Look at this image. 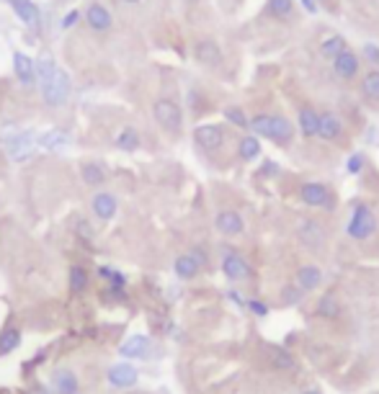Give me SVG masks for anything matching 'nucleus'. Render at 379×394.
I'll return each instance as SVG.
<instances>
[{
	"mask_svg": "<svg viewBox=\"0 0 379 394\" xmlns=\"http://www.w3.org/2000/svg\"><path fill=\"white\" fill-rule=\"evenodd\" d=\"M266 361H268V369L276 374H289L297 369V361L291 356L289 350L284 348V345H268L266 348Z\"/></svg>",
	"mask_w": 379,
	"mask_h": 394,
	"instance_id": "obj_17",
	"label": "nucleus"
},
{
	"mask_svg": "<svg viewBox=\"0 0 379 394\" xmlns=\"http://www.w3.org/2000/svg\"><path fill=\"white\" fill-rule=\"evenodd\" d=\"M215 227L222 238H238V235L246 232V219L238 211H232V209H222L215 216Z\"/></svg>",
	"mask_w": 379,
	"mask_h": 394,
	"instance_id": "obj_12",
	"label": "nucleus"
},
{
	"mask_svg": "<svg viewBox=\"0 0 379 394\" xmlns=\"http://www.w3.org/2000/svg\"><path fill=\"white\" fill-rule=\"evenodd\" d=\"M341 302L333 297V294H325V297L320 299L318 307H315V314L318 317H323V320H338L341 317Z\"/></svg>",
	"mask_w": 379,
	"mask_h": 394,
	"instance_id": "obj_29",
	"label": "nucleus"
},
{
	"mask_svg": "<svg viewBox=\"0 0 379 394\" xmlns=\"http://www.w3.org/2000/svg\"><path fill=\"white\" fill-rule=\"evenodd\" d=\"M238 157L243 163H253L260 157V137L255 134H243L238 142Z\"/></svg>",
	"mask_w": 379,
	"mask_h": 394,
	"instance_id": "obj_28",
	"label": "nucleus"
},
{
	"mask_svg": "<svg viewBox=\"0 0 379 394\" xmlns=\"http://www.w3.org/2000/svg\"><path fill=\"white\" fill-rule=\"evenodd\" d=\"M119 353L126 361H140V358H150V340L145 335H132L121 343Z\"/></svg>",
	"mask_w": 379,
	"mask_h": 394,
	"instance_id": "obj_22",
	"label": "nucleus"
},
{
	"mask_svg": "<svg viewBox=\"0 0 379 394\" xmlns=\"http://www.w3.org/2000/svg\"><path fill=\"white\" fill-rule=\"evenodd\" d=\"M315 3H323V6H327V3H330V0H315ZM330 8V6H327Z\"/></svg>",
	"mask_w": 379,
	"mask_h": 394,
	"instance_id": "obj_45",
	"label": "nucleus"
},
{
	"mask_svg": "<svg viewBox=\"0 0 379 394\" xmlns=\"http://www.w3.org/2000/svg\"><path fill=\"white\" fill-rule=\"evenodd\" d=\"M359 57H361V62L369 65V70H379V47L377 44H364Z\"/></svg>",
	"mask_w": 379,
	"mask_h": 394,
	"instance_id": "obj_35",
	"label": "nucleus"
},
{
	"mask_svg": "<svg viewBox=\"0 0 379 394\" xmlns=\"http://www.w3.org/2000/svg\"><path fill=\"white\" fill-rule=\"evenodd\" d=\"M193 142L207 152H217L224 144V127L222 124H201L193 129Z\"/></svg>",
	"mask_w": 379,
	"mask_h": 394,
	"instance_id": "obj_7",
	"label": "nucleus"
},
{
	"mask_svg": "<svg viewBox=\"0 0 379 394\" xmlns=\"http://www.w3.org/2000/svg\"><path fill=\"white\" fill-rule=\"evenodd\" d=\"M119 3H124V6H137V3H142V0H119Z\"/></svg>",
	"mask_w": 379,
	"mask_h": 394,
	"instance_id": "obj_43",
	"label": "nucleus"
},
{
	"mask_svg": "<svg viewBox=\"0 0 379 394\" xmlns=\"http://www.w3.org/2000/svg\"><path fill=\"white\" fill-rule=\"evenodd\" d=\"M266 13L276 21H289L294 16V0H268Z\"/></svg>",
	"mask_w": 379,
	"mask_h": 394,
	"instance_id": "obj_30",
	"label": "nucleus"
},
{
	"mask_svg": "<svg viewBox=\"0 0 379 394\" xmlns=\"http://www.w3.org/2000/svg\"><path fill=\"white\" fill-rule=\"evenodd\" d=\"M346 49H349V42H346L343 37H327L325 42L320 44V54L330 62H333L341 52H346Z\"/></svg>",
	"mask_w": 379,
	"mask_h": 394,
	"instance_id": "obj_31",
	"label": "nucleus"
},
{
	"mask_svg": "<svg viewBox=\"0 0 379 394\" xmlns=\"http://www.w3.org/2000/svg\"><path fill=\"white\" fill-rule=\"evenodd\" d=\"M307 297V291L305 289H299L297 283H287L282 289V302L287 307H294V304H302Z\"/></svg>",
	"mask_w": 379,
	"mask_h": 394,
	"instance_id": "obj_34",
	"label": "nucleus"
},
{
	"mask_svg": "<svg viewBox=\"0 0 379 394\" xmlns=\"http://www.w3.org/2000/svg\"><path fill=\"white\" fill-rule=\"evenodd\" d=\"M106 379L116 389H132V387H137V381H140V369L134 364H129V361H126V364H114V366H109Z\"/></svg>",
	"mask_w": 379,
	"mask_h": 394,
	"instance_id": "obj_8",
	"label": "nucleus"
},
{
	"mask_svg": "<svg viewBox=\"0 0 379 394\" xmlns=\"http://www.w3.org/2000/svg\"><path fill=\"white\" fill-rule=\"evenodd\" d=\"M37 78L47 106L60 109L62 104H67V98H70V78L52 60L37 62Z\"/></svg>",
	"mask_w": 379,
	"mask_h": 394,
	"instance_id": "obj_1",
	"label": "nucleus"
},
{
	"mask_svg": "<svg viewBox=\"0 0 379 394\" xmlns=\"http://www.w3.org/2000/svg\"><path fill=\"white\" fill-rule=\"evenodd\" d=\"M49 387H52L54 394H80V379H78V374L73 369L62 366V369H57L52 374V384Z\"/></svg>",
	"mask_w": 379,
	"mask_h": 394,
	"instance_id": "obj_18",
	"label": "nucleus"
},
{
	"mask_svg": "<svg viewBox=\"0 0 379 394\" xmlns=\"http://www.w3.org/2000/svg\"><path fill=\"white\" fill-rule=\"evenodd\" d=\"M191 255L199 261L201 268H209V258H207V250H204V247H191Z\"/></svg>",
	"mask_w": 379,
	"mask_h": 394,
	"instance_id": "obj_39",
	"label": "nucleus"
},
{
	"mask_svg": "<svg viewBox=\"0 0 379 394\" xmlns=\"http://www.w3.org/2000/svg\"><path fill=\"white\" fill-rule=\"evenodd\" d=\"M364 165H366V157L361 155V152L349 157V173H351V176H356V173L364 171Z\"/></svg>",
	"mask_w": 379,
	"mask_h": 394,
	"instance_id": "obj_37",
	"label": "nucleus"
},
{
	"mask_svg": "<svg viewBox=\"0 0 379 394\" xmlns=\"http://www.w3.org/2000/svg\"><path fill=\"white\" fill-rule=\"evenodd\" d=\"M88 283H90L88 268H83L80 263H73L70 271H67V289H70V294H73V297L85 294V291H88Z\"/></svg>",
	"mask_w": 379,
	"mask_h": 394,
	"instance_id": "obj_24",
	"label": "nucleus"
},
{
	"mask_svg": "<svg viewBox=\"0 0 379 394\" xmlns=\"http://www.w3.org/2000/svg\"><path fill=\"white\" fill-rule=\"evenodd\" d=\"M248 309H251L255 317H268V312H271L266 302H260V299H251V302H248Z\"/></svg>",
	"mask_w": 379,
	"mask_h": 394,
	"instance_id": "obj_36",
	"label": "nucleus"
},
{
	"mask_svg": "<svg viewBox=\"0 0 379 394\" xmlns=\"http://www.w3.org/2000/svg\"><path fill=\"white\" fill-rule=\"evenodd\" d=\"M90 211H93L96 219H101V222H112L114 216H116V211H119V199L114 194H109V191H98V194L90 199Z\"/></svg>",
	"mask_w": 379,
	"mask_h": 394,
	"instance_id": "obj_14",
	"label": "nucleus"
},
{
	"mask_svg": "<svg viewBox=\"0 0 379 394\" xmlns=\"http://www.w3.org/2000/svg\"><path fill=\"white\" fill-rule=\"evenodd\" d=\"M346 232H349V238L356 240V242H364V240H369L374 232H377V216H374L369 204H364V201H354Z\"/></svg>",
	"mask_w": 379,
	"mask_h": 394,
	"instance_id": "obj_3",
	"label": "nucleus"
},
{
	"mask_svg": "<svg viewBox=\"0 0 379 394\" xmlns=\"http://www.w3.org/2000/svg\"><path fill=\"white\" fill-rule=\"evenodd\" d=\"M186 3H196V0H186Z\"/></svg>",
	"mask_w": 379,
	"mask_h": 394,
	"instance_id": "obj_46",
	"label": "nucleus"
},
{
	"mask_svg": "<svg viewBox=\"0 0 379 394\" xmlns=\"http://www.w3.org/2000/svg\"><path fill=\"white\" fill-rule=\"evenodd\" d=\"M297 127H299V132H302V137H307V140L318 137V132H320V111L315 109V106H302V109H299Z\"/></svg>",
	"mask_w": 379,
	"mask_h": 394,
	"instance_id": "obj_23",
	"label": "nucleus"
},
{
	"mask_svg": "<svg viewBox=\"0 0 379 394\" xmlns=\"http://www.w3.org/2000/svg\"><path fill=\"white\" fill-rule=\"evenodd\" d=\"M78 232H80V238H93V227H90L88 222H85V219H80V222H78Z\"/></svg>",
	"mask_w": 379,
	"mask_h": 394,
	"instance_id": "obj_40",
	"label": "nucleus"
},
{
	"mask_svg": "<svg viewBox=\"0 0 379 394\" xmlns=\"http://www.w3.org/2000/svg\"><path fill=\"white\" fill-rule=\"evenodd\" d=\"M83 18L88 23V29L96 31V34H106V31H112V26H114V18H112V13H109V8L96 3V0L85 6Z\"/></svg>",
	"mask_w": 379,
	"mask_h": 394,
	"instance_id": "obj_10",
	"label": "nucleus"
},
{
	"mask_svg": "<svg viewBox=\"0 0 379 394\" xmlns=\"http://www.w3.org/2000/svg\"><path fill=\"white\" fill-rule=\"evenodd\" d=\"M297 238L302 245L313 247V250H318V247L325 245V230H323V224L315 222V219H302L297 227Z\"/></svg>",
	"mask_w": 379,
	"mask_h": 394,
	"instance_id": "obj_16",
	"label": "nucleus"
},
{
	"mask_svg": "<svg viewBox=\"0 0 379 394\" xmlns=\"http://www.w3.org/2000/svg\"><path fill=\"white\" fill-rule=\"evenodd\" d=\"M152 116H155L157 127L171 137H179L184 132V111L173 98H157L152 106Z\"/></svg>",
	"mask_w": 379,
	"mask_h": 394,
	"instance_id": "obj_4",
	"label": "nucleus"
},
{
	"mask_svg": "<svg viewBox=\"0 0 379 394\" xmlns=\"http://www.w3.org/2000/svg\"><path fill=\"white\" fill-rule=\"evenodd\" d=\"M193 60L199 62L204 67H222L224 62V54H222V47L217 44L215 39H199L196 44H193Z\"/></svg>",
	"mask_w": 379,
	"mask_h": 394,
	"instance_id": "obj_9",
	"label": "nucleus"
},
{
	"mask_svg": "<svg viewBox=\"0 0 379 394\" xmlns=\"http://www.w3.org/2000/svg\"><path fill=\"white\" fill-rule=\"evenodd\" d=\"M80 176H83V183L90 188H98V186H104L106 183V165L104 163H98V160H88V163H83L80 165Z\"/></svg>",
	"mask_w": 379,
	"mask_h": 394,
	"instance_id": "obj_27",
	"label": "nucleus"
},
{
	"mask_svg": "<svg viewBox=\"0 0 379 394\" xmlns=\"http://www.w3.org/2000/svg\"><path fill=\"white\" fill-rule=\"evenodd\" d=\"M8 6L13 8V13L21 18L29 29H39L42 26V13L34 0H8Z\"/></svg>",
	"mask_w": 379,
	"mask_h": 394,
	"instance_id": "obj_20",
	"label": "nucleus"
},
{
	"mask_svg": "<svg viewBox=\"0 0 379 394\" xmlns=\"http://www.w3.org/2000/svg\"><path fill=\"white\" fill-rule=\"evenodd\" d=\"M302 394H323L320 389H307V392H302Z\"/></svg>",
	"mask_w": 379,
	"mask_h": 394,
	"instance_id": "obj_44",
	"label": "nucleus"
},
{
	"mask_svg": "<svg viewBox=\"0 0 379 394\" xmlns=\"http://www.w3.org/2000/svg\"><path fill=\"white\" fill-rule=\"evenodd\" d=\"M224 121H230L232 127H238V129H251V116H248L246 109H240V106H227V109H224Z\"/></svg>",
	"mask_w": 379,
	"mask_h": 394,
	"instance_id": "obj_33",
	"label": "nucleus"
},
{
	"mask_svg": "<svg viewBox=\"0 0 379 394\" xmlns=\"http://www.w3.org/2000/svg\"><path fill=\"white\" fill-rule=\"evenodd\" d=\"M359 93L369 106H379V70H366L359 82Z\"/></svg>",
	"mask_w": 379,
	"mask_h": 394,
	"instance_id": "obj_26",
	"label": "nucleus"
},
{
	"mask_svg": "<svg viewBox=\"0 0 379 394\" xmlns=\"http://www.w3.org/2000/svg\"><path fill=\"white\" fill-rule=\"evenodd\" d=\"M323 268L315 266V263H307V266H299L297 273H294V283H297L299 289H305L307 294L315 289H320L323 286Z\"/></svg>",
	"mask_w": 379,
	"mask_h": 394,
	"instance_id": "obj_19",
	"label": "nucleus"
},
{
	"mask_svg": "<svg viewBox=\"0 0 379 394\" xmlns=\"http://www.w3.org/2000/svg\"><path fill=\"white\" fill-rule=\"evenodd\" d=\"M320 140L325 142H343L346 137V124H343L341 113L335 111H320Z\"/></svg>",
	"mask_w": 379,
	"mask_h": 394,
	"instance_id": "obj_11",
	"label": "nucleus"
},
{
	"mask_svg": "<svg viewBox=\"0 0 379 394\" xmlns=\"http://www.w3.org/2000/svg\"><path fill=\"white\" fill-rule=\"evenodd\" d=\"M21 343H23V333L18 325H13V322L3 325V330H0V358L16 353V350L21 348Z\"/></svg>",
	"mask_w": 379,
	"mask_h": 394,
	"instance_id": "obj_21",
	"label": "nucleus"
},
{
	"mask_svg": "<svg viewBox=\"0 0 379 394\" xmlns=\"http://www.w3.org/2000/svg\"><path fill=\"white\" fill-rule=\"evenodd\" d=\"M201 271H204V268L199 266V261H196L191 253H181L179 258L173 261V273L179 276L181 281H193Z\"/></svg>",
	"mask_w": 379,
	"mask_h": 394,
	"instance_id": "obj_25",
	"label": "nucleus"
},
{
	"mask_svg": "<svg viewBox=\"0 0 379 394\" xmlns=\"http://www.w3.org/2000/svg\"><path fill=\"white\" fill-rule=\"evenodd\" d=\"M299 201L310 209H335V194L327 183L307 180L299 186Z\"/></svg>",
	"mask_w": 379,
	"mask_h": 394,
	"instance_id": "obj_5",
	"label": "nucleus"
},
{
	"mask_svg": "<svg viewBox=\"0 0 379 394\" xmlns=\"http://www.w3.org/2000/svg\"><path fill=\"white\" fill-rule=\"evenodd\" d=\"M140 132L134 127H124L116 137V147L124 149V152H134V149H140Z\"/></svg>",
	"mask_w": 379,
	"mask_h": 394,
	"instance_id": "obj_32",
	"label": "nucleus"
},
{
	"mask_svg": "<svg viewBox=\"0 0 379 394\" xmlns=\"http://www.w3.org/2000/svg\"><path fill=\"white\" fill-rule=\"evenodd\" d=\"M251 129L255 137L274 142V144H279V147H289L291 140H294V134H297L294 124H291L284 113H266V111L253 113Z\"/></svg>",
	"mask_w": 379,
	"mask_h": 394,
	"instance_id": "obj_2",
	"label": "nucleus"
},
{
	"mask_svg": "<svg viewBox=\"0 0 379 394\" xmlns=\"http://www.w3.org/2000/svg\"><path fill=\"white\" fill-rule=\"evenodd\" d=\"M13 73H16V78H18V82H21L23 88H34V85L39 82L37 60H31L29 54H23V52L13 54Z\"/></svg>",
	"mask_w": 379,
	"mask_h": 394,
	"instance_id": "obj_15",
	"label": "nucleus"
},
{
	"mask_svg": "<svg viewBox=\"0 0 379 394\" xmlns=\"http://www.w3.org/2000/svg\"><path fill=\"white\" fill-rule=\"evenodd\" d=\"M222 273L227 281H246L251 278V266L235 247H224L222 250Z\"/></svg>",
	"mask_w": 379,
	"mask_h": 394,
	"instance_id": "obj_6",
	"label": "nucleus"
},
{
	"mask_svg": "<svg viewBox=\"0 0 379 394\" xmlns=\"http://www.w3.org/2000/svg\"><path fill=\"white\" fill-rule=\"evenodd\" d=\"M361 73V57L354 49H346L333 60V75L338 80H354Z\"/></svg>",
	"mask_w": 379,
	"mask_h": 394,
	"instance_id": "obj_13",
	"label": "nucleus"
},
{
	"mask_svg": "<svg viewBox=\"0 0 379 394\" xmlns=\"http://www.w3.org/2000/svg\"><path fill=\"white\" fill-rule=\"evenodd\" d=\"M78 18H80V13H78V11H70V13H67L65 18H62V26H65V29H70V26H73V23L78 21Z\"/></svg>",
	"mask_w": 379,
	"mask_h": 394,
	"instance_id": "obj_41",
	"label": "nucleus"
},
{
	"mask_svg": "<svg viewBox=\"0 0 379 394\" xmlns=\"http://www.w3.org/2000/svg\"><path fill=\"white\" fill-rule=\"evenodd\" d=\"M23 394H54V392H52V387H44V384L34 381V384H29V387L23 389Z\"/></svg>",
	"mask_w": 379,
	"mask_h": 394,
	"instance_id": "obj_38",
	"label": "nucleus"
},
{
	"mask_svg": "<svg viewBox=\"0 0 379 394\" xmlns=\"http://www.w3.org/2000/svg\"><path fill=\"white\" fill-rule=\"evenodd\" d=\"M299 6L305 8L307 13H315V11H318V3H315V0H299Z\"/></svg>",
	"mask_w": 379,
	"mask_h": 394,
	"instance_id": "obj_42",
	"label": "nucleus"
}]
</instances>
